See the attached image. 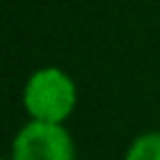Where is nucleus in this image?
Wrapping results in <instances>:
<instances>
[{"label":"nucleus","instance_id":"nucleus-3","mask_svg":"<svg viewBox=\"0 0 160 160\" xmlns=\"http://www.w3.org/2000/svg\"><path fill=\"white\" fill-rule=\"evenodd\" d=\"M125 160H160V132H145L135 138Z\"/></svg>","mask_w":160,"mask_h":160},{"label":"nucleus","instance_id":"nucleus-1","mask_svg":"<svg viewBox=\"0 0 160 160\" xmlns=\"http://www.w3.org/2000/svg\"><path fill=\"white\" fill-rule=\"evenodd\" d=\"M78 92L70 75L60 68L35 70L22 90V105L32 120L60 125L75 108Z\"/></svg>","mask_w":160,"mask_h":160},{"label":"nucleus","instance_id":"nucleus-2","mask_svg":"<svg viewBox=\"0 0 160 160\" xmlns=\"http://www.w3.org/2000/svg\"><path fill=\"white\" fill-rule=\"evenodd\" d=\"M10 160H72V140L62 125L30 120L15 135Z\"/></svg>","mask_w":160,"mask_h":160}]
</instances>
